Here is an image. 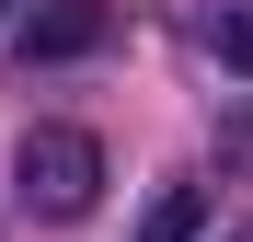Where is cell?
Returning a JSON list of instances; mask_svg holds the SVG:
<instances>
[{"mask_svg":"<svg viewBox=\"0 0 253 242\" xmlns=\"http://www.w3.org/2000/svg\"><path fill=\"white\" fill-rule=\"evenodd\" d=\"M207 47H219V69L253 81V0H207Z\"/></svg>","mask_w":253,"mask_h":242,"instance_id":"3957f363","label":"cell"},{"mask_svg":"<svg viewBox=\"0 0 253 242\" xmlns=\"http://www.w3.org/2000/svg\"><path fill=\"white\" fill-rule=\"evenodd\" d=\"M230 242H253V231H230Z\"/></svg>","mask_w":253,"mask_h":242,"instance_id":"5b68a950","label":"cell"},{"mask_svg":"<svg viewBox=\"0 0 253 242\" xmlns=\"http://www.w3.org/2000/svg\"><path fill=\"white\" fill-rule=\"evenodd\" d=\"M196 231H207V196H196V185H173V196L150 208V231H138V242H196Z\"/></svg>","mask_w":253,"mask_h":242,"instance_id":"277c9868","label":"cell"},{"mask_svg":"<svg viewBox=\"0 0 253 242\" xmlns=\"http://www.w3.org/2000/svg\"><path fill=\"white\" fill-rule=\"evenodd\" d=\"M12 196L35 219H81L104 196V150L81 139V127H23V150H12Z\"/></svg>","mask_w":253,"mask_h":242,"instance_id":"6da1fadb","label":"cell"},{"mask_svg":"<svg viewBox=\"0 0 253 242\" xmlns=\"http://www.w3.org/2000/svg\"><path fill=\"white\" fill-rule=\"evenodd\" d=\"M0 12H12V0H0Z\"/></svg>","mask_w":253,"mask_h":242,"instance_id":"8992f818","label":"cell"},{"mask_svg":"<svg viewBox=\"0 0 253 242\" xmlns=\"http://www.w3.org/2000/svg\"><path fill=\"white\" fill-rule=\"evenodd\" d=\"M104 0H35V12H23V58H92L104 47Z\"/></svg>","mask_w":253,"mask_h":242,"instance_id":"7a4b0ae2","label":"cell"}]
</instances>
